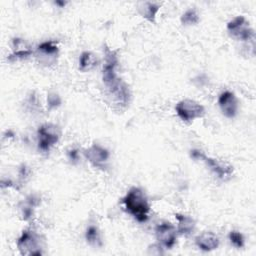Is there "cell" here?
Segmentation results:
<instances>
[{
    "label": "cell",
    "instance_id": "obj_1",
    "mask_svg": "<svg viewBox=\"0 0 256 256\" xmlns=\"http://www.w3.org/2000/svg\"><path fill=\"white\" fill-rule=\"evenodd\" d=\"M105 64L103 66V82L106 86L109 96L120 107H126L130 102V90L116 72L119 63L117 53L110 48H105Z\"/></svg>",
    "mask_w": 256,
    "mask_h": 256
},
{
    "label": "cell",
    "instance_id": "obj_2",
    "mask_svg": "<svg viewBox=\"0 0 256 256\" xmlns=\"http://www.w3.org/2000/svg\"><path fill=\"white\" fill-rule=\"evenodd\" d=\"M125 210L139 223H144L149 218L150 205L142 189L132 187L122 199Z\"/></svg>",
    "mask_w": 256,
    "mask_h": 256
},
{
    "label": "cell",
    "instance_id": "obj_3",
    "mask_svg": "<svg viewBox=\"0 0 256 256\" xmlns=\"http://www.w3.org/2000/svg\"><path fill=\"white\" fill-rule=\"evenodd\" d=\"M227 31L232 38L238 41L253 42L255 38L254 30L244 16H237L229 21L227 24Z\"/></svg>",
    "mask_w": 256,
    "mask_h": 256
},
{
    "label": "cell",
    "instance_id": "obj_4",
    "mask_svg": "<svg viewBox=\"0 0 256 256\" xmlns=\"http://www.w3.org/2000/svg\"><path fill=\"white\" fill-rule=\"evenodd\" d=\"M60 128L54 124L46 123L39 127L37 131L38 148L42 152H49L60 140Z\"/></svg>",
    "mask_w": 256,
    "mask_h": 256
},
{
    "label": "cell",
    "instance_id": "obj_5",
    "mask_svg": "<svg viewBox=\"0 0 256 256\" xmlns=\"http://www.w3.org/2000/svg\"><path fill=\"white\" fill-rule=\"evenodd\" d=\"M175 111L178 117L187 123L195 119L202 118L205 115V108L199 102L192 99H183L176 104Z\"/></svg>",
    "mask_w": 256,
    "mask_h": 256
},
{
    "label": "cell",
    "instance_id": "obj_6",
    "mask_svg": "<svg viewBox=\"0 0 256 256\" xmlns=\"http://www.w3.org/2000/svg\"><path fill=\"white\" fill-rule=\"evenodd\" d=\"M17 248L21 255L43 254L40 237L35 231L31 229H26L22 232L17 241Z\"/></svg>",
    "mask_w": 256,
    "mask_h": 256
},
{
    "label": "cell",
    "instance_id": "obj_7",
    "mask_svg": "<svg viewBox=\"0 0 256 256\" xmlns=\"http://www.w3.org/2000/svg\"><path fill=\"white\" fill-rule=\"evenodd\" d=\"M177 230L170 222L159 223L155 228V235L159 245L165 249H172L177 242Z\"/></svg>",
    "mask_w": 256,
    "mask_h": 256
},
{
    "label": "cell",
    "instance_id": "obj_8",
    "mask_svg": "<svg viewBox=\"0 0 256 256\" xmlns=\"http://www.w3.org/2000/svg\"><path fill=\"white\" fill-rule=\"evenodd\" d=\"M86 159L95 167L104 170L110 158L109 151L99 144H93L84 151Z\"/></svg>",
    "mask_w": 256,
    "mask_h": 256
},
{
    "label": "cell",
    "instance_id": "obj_9",
    "mask_svg": "<svg viewBox=\"0 0 256 256\" xmlns=\"http://www.w3.org/2000/svg\"><path fill=\"white\" fill-rule=\"evenodd\" d=\"M218 104L223 115L229 119H233L238 114L239 104L236 95L231 91H224L219 95Z\"/></svg>",
    "mask_w": 256,
    "mask_h": 256
},
{
    "label": "cell",
    "instance_id": "obj_10",
    "mask_svg": "<svg viewBox=\"0 0 256 256\" xmlns=\"http://www.w3.org/2000/svg\"><path fill=\"white\" fill-rule=\"evenodd\" d=\"M202 161H204L206 165L209 167V169L215 174V176H217L221 180L226 181L230 179L233 175V172H234L233 166L227 162L220 161L218 159H214L211 157H207L206 155L203 156Z\"/></svg>",
    "mask_w": 256,
    "mask_h": 256
},
{
    "label": "cell",
    "instance_id": "obj_11",
    "mask_svg": "<svg viewBox=\"0 0 256 256\" xmlns=\"http://www.w3.org/2000/svg\"><path fill=\"white\" fill-rule=\"evenodd\" d=\"M59 55V48L56 41L49 40L42 42L37 47V56L40 62L49 65L54 64Z\"/></svg>",
    "mask_w": 256,
    "mask_h": 256
},
{
    "label": "cell",
    "instance_id": "obj_12",
    "mask_svg": "<svg viewBox=\"0 0 256 256\" xmlns=\"http://www.w3.org/2000/svg\"><path fill=\"white\" fill-rule=\"evenodd\" d=\"M195 243L200 250L211 252L219 247L220 240L213 232H203L196 237Z\"/></svg>",
    "mask_w": 256,
    "mask_h": 256
},
{
    "label": "cell",
    "instance_id": "obj_13",
    "mask_svg": "<svg viewBox=\"0 0 256 256\" xmlns=\"http://www.w3.org/2000/svg\"><path fill=\"white\" fill-rule=\"evenodd\" d=\"M33 54V51L28 47V45L19 38H15L13 40L12 45V53L9 56V60L15 61V60H21L30 57Z\"/></svg>",
    "mask_w": 256,
    "mask_h": 256
},
{
    "label": "cell",
    "instance_id": "obj_14",
    "mask_svg": "<svg viewBox=\"0 0 256 256\" xmlns=\"http://www.w3.org/2000/svg\"><path fill=\"white\" fill-rule=\"evenodd\" d=\"M160 9V4L156 2L144 1L138 4V12L149 22H154L156 15Z\"/></svg>",
    "mask_w": 256,
    "mask_h": 256
},
{
    "label": "cell",
    "instance_id": "obj_15",
    "mask_svg": "<svg viewBox=\"0 0 256 256\" xmlns=\"http://www.w3.org/2000/svg\"><path fill=\"white\" fill-rule=\"evenodd\" d=\"M176 219L178 222L177 232L183 236L191 235L195 230V221L192 217L184 214H176Z\"/></svg>",
    "mask_w": 256,
    "mask_h": 256
},
{
    "label": "cell",
    "instance_id": "obj_16",
    "mask_svg": "<svg viewBox=\"0 0 256 256\" xmlns=\"http://www.w3.org/2000/svg\"><path fill=\"white\" fill-rule=\"evenodd\" d=\"M98 64V60L96 56L89 51H85L80 55L79 58V68L83 72L90 71L94 69Z\"/></svg>",
    "mask_w": 256,
    "mask_h": 256
},
{
    "label": "cell",
    "instance_id": "obj_17",
    "mask_svg": "<svg viewBox=\"0 0 256 256\" xmlns=\"http://www.w3.org/2000/svg\"><path fill=\"white\" fill-rule=\"evenodd\" d=\"M38 205H39V199L34 195L29 196L21 206V213H22L23 219L26 221L31 219L34 215V209Z\"/></svg>",
    "mask_w": 256,
    "mask_h": 256
},
{
    "label": "cell",
    "instance_id": "obj_18",
    "mask_svg": "<svg viewBox=\"0 0 256 256\" xmlns=\"http://www.w3.org/2000/svg\"><path fill=\"white\" fill-rule=\"evenodd\" d=\"M85 238H86V241L92 246H96V247L102 246L101 233L99 231V228L95 225H90L87 228L85 233Z\"/></svg>",
    "mask_w": 256,
    "mask_h": 256
},
{
    "label": "cell",
    "instance_id": "obj_19",
    "mask_svg": "<svg viewBox=\"0 0 256 256\" xmlns=\"http://www.w3.org/2000/svg\"><path fill=\"white\" fill-rule=\"evenodd\" d=\"M180 20H181V23L183 26H194L199 23L200 16L196 9L190 8L182 14Z\"/></svg>",
    "mask_w": 256,
    "mask_h": 256
},
{
    "label": "cell",
    "instance_id": "obj_20",
    "mask_svg": "<svg viewBox=\"0 0 256 256\" xmlns=\"http://www.w3.org/2000/svg\"><path fill=\"white\" fill-rule=\"evenodd\" d=\"M228 237H229V240H230L231 244L234 247L240 249V248H243L245 246V238H244L242 233H240L238 231H231L229 233Z\"/></svg>",
    "mask_w": 256,
    "mask_h": 256
},
{
    "label": "cell",
    "instance_id": "obj_21",
    "mask_svg": "<svg viewBox=\"0 0 256 256\" xmlns=\"http://www.w3.org/2000/svg\"><path fill=\"white\" fill-rule=\"evenodd\" d=\"M61 98L56 92H50L47 96V104L50 109H56L61 105Z\"/></svg>",
    "mask_w": 256,
    "mask_h": 256
},
{
    "label": "cell",
    "instance_id": "obj_22",
    "mask_svg": "<svg viewBox=\"0 0 256 256\" xmlns=\"http://www.w3.org/2000/svg\"><path fill=\"white\" fill-rule=\"evenodd\" d=\"M26 105L29 107L30 110L32 111H36L39 108V104H38V98L35 95L34 92L31 93V95L28 97L27 101H26Z\"/></svg>",
    "mask_w": 256,
    "mask_h": 256
},
{
    "label": "cell",
    "instance_id": "obj_23",
    "mask_svg": "<svg viewBox=\"0 0 256 256\" xmlns=\"http://www.w3.org/2000/svg\"><path fill=\"white\" fill-rule=\"evenodd\" d=\"M68 158L72 163H76L79 160V153L76 149H72L68 151Z\"/></svg>",
    "mask_w": 256,
    "mask_h": 256
},
{
    "label": "cell",
    "instance_id": "obj_24",
    "mask_svg": "<svg viewBox=\"0 0 256 256\" xmlns=\"http://www.w3.org/2000/svg\"><path fill=\"white\" fill-rule=\"evenodd\" d=\"M190 154H191V157H192L193 159H195V160H202L203 156L205 155L201 150H197V149L192 150Z\"/></svg>",
    "mask_w": 256,
    "mask_h": 256
}]
</instances>
